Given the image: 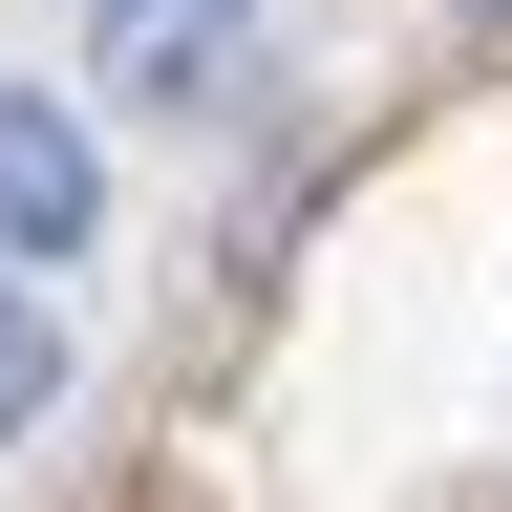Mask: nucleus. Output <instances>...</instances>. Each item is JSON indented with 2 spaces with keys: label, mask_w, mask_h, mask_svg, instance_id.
<instances>
[{
  "label": "nucleus",
  "mask_w": 512,
  "mask_h": 512,
  "mask_svg": "<svg viewBox=\"0 0 512 512\" xmlns=\"http://www.w3.org/2000/svg\"><path fill=\"white\" fill-rule=\"evenodd\" d=\"M107 235V150L64 86H0V278H64V256Z\"/></svg>",
  "instance_id": "1"
},
{
  "label": "nucleus",
  "mask_w": 512,
  "mask_h": 512,
  "mask_svg": "<svg viewBox=\"0 0 512 512\" xmlns=\"http://www.w3.org/2000/svg\"><path fill=\"white\" fill-rule=\"evenodd\" d=\"M64 406V320H43V278H0V448H22Z\"/></svg>",
  "instance_id": "2"
},
{
  "label": "nucleus",
  "mask_w": 512,
  "mask_h": 512,
  "mask_svg": "<svg viewBox=\"0 0 512 512\" xmlns=\"http://www.w3.org/2000/svg\"><path fill=\"white\" fill-rule=\"evenodd\" d=\"M448 22H512V0H448Z\"/></svg>",
  "instance_id": "3"
}]
</instances>
